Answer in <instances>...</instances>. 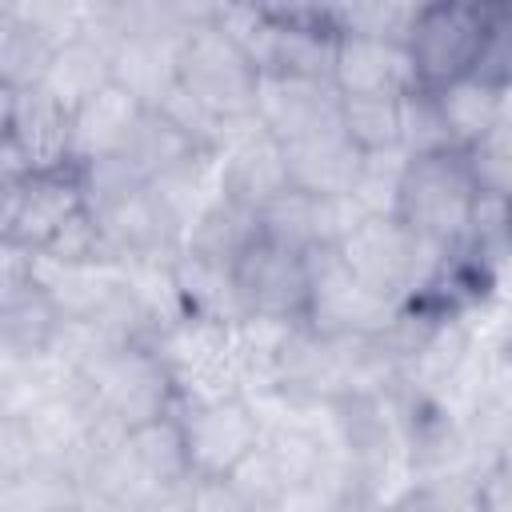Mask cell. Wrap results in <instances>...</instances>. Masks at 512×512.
Segmentation results:
<instances>
[{
	"label": "cell",
	"instance_id": "cell-1",
	"mask_svg": "<svg viewBox=\"0 0 512 512\" xmlns=\"http://www.w3.org/2000/svg\"><path fill=\"white\" fill-rule=\"evenodd\" d=\"M76 376L96 420L116 432H132L180 408L176 380L156 344H104Z\"/></svg>",
	"mask_w": 512,
	"mask_h": 512
},
{
	"label": "cell",
	"instance_id": "cell-2",
	"mask_svg": "<svg viewBox=\"0 0 512 512\" xmlns=\"http://www.w3.org/2000/svg\"><path fill=\"white\" fill-rule=\"evenodd\" d=\"M476 184L464 164V152H432V156H408L396 184V208L392 216L428 248L452 252L468 240L472 212H476Z\"/></svg>",
	"mask_w": 512,
	"mask_h": 512
},
{
	"label": "cell",
	"instance_id": "cell-3",
	"mask_svg": "<svg viewBox=\"0 0 512 512\" xmlns=\"http://www.w3.org/2000/svg\"><path fill=\"white\" fill-rule=\"evenodd\" d=\"M260 76L264 72L248 56V48L216 20V4L212 16L196 24L176 52V84L232 128L256 120Z\"/></svg>",
	"mask_w": 512,
	"mask_h": 512
},
{
	"label": "cell",
	"instance_id": "cell-4",
	"mask_svg": "<svg viewBox=\"0 0 512 512\" xmlns=\"http://www.w3.org/2000/svg\"><path fill=\"white\" fill-rule=\"evenodd\" d=\"M492 28V4L476 0H440V4H416L404 52L412 64V80L424 92H440L464 76L476 72L484 40Z\"/></svg>",
	"mask_w": 512,
	"mask_h": 512
},
{
	"label": "cell",
	"instance_id": "cell-5",
	"mask_svg": "<svg viewBox=\"0 0 512 512\" xmlns=\"http://www.w3.org/2000/svg\"><path fill=\"white\" fill-rule=\"evenodd\" d=\"M84 212L88 192L80 164H60L28 172L20 180H4V248L44 256Z\"/></svg>",
	"mask_w": 512,
	"mask_h": 512
},
{
	"label": "cell",
	"instance_id": "cell-6",
	"mask_svg": "<svg viewBox=\"0 0 512 512\" xmlns=\"http://www.w3.org/2000/svg\"><path fill=\"white\" fill-rule=\"evenodd\" d=\"M336 256L360 284L404 308L448 252H436L416 240L396 216H364L356 232L336 248Z\"/></svg>",
	"mask_w": 512,
	"mask_h": 512
},
{
	"label": "cell",
	"instance_id": "cell-7",
	"mask_svg": "<svg viewBox=\"0 0 512 512\" xmlns=\"http://www.w3.org/2000/svg\"><path fill=\"white\" fill-rule=\"evenodd\" d=\"M232 288L244 320L308 324L312 312V252L256 236L232 264Z\"/></svg>",
	"mask_w": 512,
	"mask_h": 512
},
{
	"label": "cell",
	"instance_id": "cell-8",
	"mask_svg": "<svg viewBox=\"0 0 512 512\" xmlns=\"http://www.w3.org/2000/svg\"><path fill=\"white\" fill-rule=\"evenodd\" d=\"M192 480L196 476H232L264 444V412L252 396H212L188 400L176 408Z\"/></svg>",
	"mask_w": 512,
	"mask_h": 512
},
{
	"label": "cell",
	"instance_id": "cell-9",
	"mask_svg": "<svg viewBox=\"0 0 512 512\" xmlns=\"http://www.w3.org/2000/svg\"><path fill=\"white\" fill-rule=\"evenodd\" d=\"M4 100V180L28 172L76 164L72 156V112L60 108L44 88L0 92Z\"/></svg>",
	"mask_w": 512,
	"mask_h": 512
},
{
	"label": "cell",
	"instance_id": "cell-10",
	"mask_svg": "<svg viewBox=\"0 0 512 512\" xmlns=\"http://www.w3.org/2000/svg\"><path fill=\"white\" fill-rule=\"evenodd\" d=\"M400 312V304L360 284L336 252H312V328L328 336H380Z\"/></svg>",
	"mask_w": 512,
	"mask_h": 512
},
{
	"label": "cell",
	"instance_id": "cell-11",
	"mask_svg": "<svg viewBox=\"0 0 512 512\" xmlns=\"http://www.w3.org/2000/svg\"><path fill=\"white\" fill-rule=\"evenodd\" d=\"M344 100L332 88V80L316 76H284V72H264L260 92H256V124L276 136L280 144L308 140L316 132L340 128Z\"/></svg>",
	"mask_w": 512,
	"mask_h": 512
},
{
	"label": "cell",
	"instance_id": "cell-12",
	"mask_svg": "<svg viewBox=\"0 0 512 512\" xmlns=\"http://www.w3.org/2000/svg\"><path fill=\"white\" fill-rule=\"evenodd\" d=\"M216 176H220V196L252 208L256 216L292 188L284 144L276 136H268L256 120L244 124L224 144V152L216 156Z\"/></svg>",
	"mask_w": 512,
	"mask_h": 512
},
{
	"label": "cell",
	"instance_id": "cell-13",
	"mask_svg": "<svg viewBox=\"0 0 512 512\" xmlns=\"http://www.w3.org/2000/svg\"><path fill=\"white\" fill-rule=\"evenodd\" d=\"M332 88L340 100H388L416 88L412 64L400 40L340 32L332 52Z\"/></svg>",
	"mask_w": 512,
	"mask_h": 512
},
{
	"label": "cell",
	"instance_id": "cell-14",
	"mask_svg": "<svg viewBox=\"0 0 512 512\" xmlns=\"http://www.w3.org/2000/svg\"><path fill=\"white\" fill-rule=\"evenodd\" d=\"M284 152H288L292 188L308 192V196H324V200L352 196L364 176V164H368V156L348 140L344 128H328L308 140L284 144Z\"/></svg>",
	"mask_w": 512,
	"mask_h": 512
},
{
	"label": "cell",
	"instance_id": "cell-15",
	"mask_svg": "<svg viewBox=\"0 0 512 512\" xmlns=\"http://www.w3.org/2000/svg\"><path fill=\"white\" fill-rule=\"evenodd\" d=\"M144 112L148 108L136 96H128L124 88H116V84L96 92L84 108L72 112V156H76V164L124 156V148L136 136Z\"/></svg>",
	"mask_w": 512,
	"mask_h": 512
},
{
	"label": "cell",
	"instance_id": "cell-16",
	"mask_svg": "<svg viewBox=\"0 0 512 512\" xmlns=\"http://www.w3.org/2000/svg\"><path fill=\"white\" fill-rule=\"evenodd\" d=\"M108 84H112V44L100 40V36H92V32H84V36H76V40H68V44L56 48V56H52L48 76H44L40 88L60 108L76 112L96 92H104Z\"/></svg>",
	"mask_w": 512,
	"mask_h": 512
},
{
	"label": "cell",
	"instance_id": "cell-17",
	"mask_svg": "<svg viewBox=\"0 0 512 512\" xmlns=\"http://www.w3.org/2000/svg\"><path fill=\"white\" fill-rule=\"evenodd\" d=\"M172 280H176L188 320H208V324H240L244 320L228 264H216L208 256L180 248V256L172 260Z\"/></svg>",
	"mask_w": 512,
	"mask_h": 512
},
{
	"label": "cell",
	"instance_id": "cell-18",
	"mask_svg": "<svg viewBox=\"0 0 512 512\" xmlns=\"http://www.w3.org/2000/svg\"><path fill=\"white\" fill-rule=\"evenodd\" d=\"M176 52L180 44L160 40H116L112 44V84L136 96L144 108H160L176 92Z\"/></svg>",
	"mask_w": 512,
	"mask_h": 512
},
{
	"label": "cell",
	"instance_id": "cell-19",
	"mask_svg": "<svg viewBox=\"0 0 512 512\" xmlns=\"http://www.w3.org/2000/svg\"><path fill=\"white\" fill-rule=\"evenodd\" d=\"M56 48L60 44L48 40L32 20H24L16 4L8 0L0 8V92L40 88Z\"/></svg>",
	"mask_w": 512,
	"mask_h": 512
},
{
	"label": "cell",
	"instance_id": "cell-20",
	"mask_svg": "<svg viewBox=\"0 0 512 512\" xmlns=\"http://www.w3.org/2000/svg\"><path fill=\"white\" fill-rule=\"evenodd\" d=\"M436 104L444 112V124L452 132V144L464 152L468 144H476L484 132H492L508 112H512V96L476 80V76H464L448 88L436 92Z\"/></svg>",
	"mask_w": 512,
	"mask_h": 512
},
{
	"label": "cell",
	"instance_id": "cell-21",
	"mask_svg": "<svg viewBox=\"0 0 512 512\" xmlns=\"http://www.w3.org/2000/svg\"><path fill=\"white\" fill-rule=\"evenodd\" d=\"M260 236V216L244 204H232L228 196H216L188 228L184 236V252L208 256L216 264H236V256Z\"/></svg>",
	"mask_w": 512,
	"mask_h": 512
},
{
	"label": "cell",
	"instance_id": "cell-22",
	"mask_svg": "<svg viewBox=\"0 0 512 512\" xmlns=\"http://www.w3.org/2000/svg\"><path fill=\"white\" fill-rule=\"evenodd\" d=\"M124 436H128V448L156 492H180L192 484V464H188V448H184V432H180L176 412L160 416L152 424H140Z\"/></svg>",
	"mask_w": 512,
	"mask_h": 512
},
{
	"label": "cell",
	"instance_id": "cell-23",
	"mask_svg": "<svg viewBox=\"0 0 512 512\" xmlns=\"http://www.w3.org/2000/svg\"><path fill=\"white\" fill-rule=\"evenodd\" d=\"M84 484L72 468L32 464L0 480V512H80Z\"/></svg>",
	"mask_w": 512,
	"mask_h": 512
},
{
	"label": "cell",
	"instance_id": "cell-24",
	"mask_svg": "<svg viewBox=\"0 0 512 512\" xmlns=\"http://www.w3.org/2000/svg\"><path fill=\"white\" fill-rule=\"evenodd\" d=\"M200 148L160 112V108H148L144 112V120H140V128H136V136L128 140V148H124V164L144 180V184H152L156 176H164V172H172L176 164H184V160H192Z\"/></svg>",
	"mask_w": 512,
	"mask_h": 512
},
{
	"label": "cell",
	"instance_id": "cell-25",
	"mask_svg": "<svg viewBox=\"0 0 512 512\" xmlns=\"http://www.w3.org/2000/svg\"><path fill=\"white\" fill-rule=\"evenodd\" d=\"M400 100L404 96H388V100H344L340 128L348 132V140L364 156L404 152V144H400Z\"/></svg>",
	"mask_w": 512,
	"mask_h": 512
},
{
	"label": "cell",
	"instance_id": "cell-26",
	"mask_svg": "<svg viewBox=\"0 0 512 512\" xmlns=\"http://www.w3.org/2000/svg\"><path fill=\"white\" fill-rule=\"evenodd\" d=\"M464 164L480 196L512 204V112L492 132H484L476 144L464 148Z\"/></svg>",
	"mask_w": 512,
	"mask_h": 512
},
{
	"label": "cell",
	"instance_id": "cell-27",
	"mask_svg": "<svg viewBox=\"0 0 512 512\" xmlns=\"http://www.w3.org/2000/svg\"><path fill=\"white\" fill-rule=\"evenodd\" d=\"M400 144H404V156H432V152H452L456 148L452 132L444 124V112L436 104V92L412 88L400 100Z\"/></svg>",
	"mask_w": 512,
	"mask_h": 512
},
{
	"label": "cell",
	"instance_id": "cell-28",
	"mask_svg": "<svg viewBox=\"0 0 512 512\" xmlns=\"http://www.w3.org/2000/svg\"><path fill=\"white\" fill-rule=\"evenodd\" d=\"M228 480H232L236 492L252 504V512H280L284 496L292 492V476L284 472V464H280L264 444H260Z\"/></svg>",
	"mask_w": 512,
	"mask_h": 512
},
{
	"label": "cell",
	"instance_id": "cell-29",
	"mask_svg": "<svg viewBox=\"0 0 512 512\" xmlns=\"http://www.w3.org/2000/svg\"><path fill=\"white\" fill-rule=\"evenodd\" d=\"M476 480L444 476V480H412L392 496V512H480Z\"/></svg>",
	"mask_w": 512,
	"mask_h": 512
},
{
	"label": "cell",
	"instance_id": "cell-30",
	"mask_svg": "<svg viewBox=\"0 0 512 512\" xmlns=\"http://www.w3.org/2000/svg\"><path fill=\"white\" fill-rule=\"evenodd\" d=\"M472 76L512 96V4H492V28Z\"/></svg>",
	"mask_w": 512,
	"mask_h": 512
},
{
	"label": "cell",
	"instance_id": "cell-31",
	"mask_svg": "<svg viewBox=\"0 0 512 512\" xmlns=\"http://www.w3.org/2000/svg\"><path fill=\"white\" fill-rule=\"evenodd\" d=\"M184 504L188 512H252V504L236 492L228 476H196L184 488Z\"/></svg>",
	"mask_w": 512,
	"mask_h": 512
},
{
	"label": "cell",
	"instance_id": "cell-32",
	"mask_svg": "<svg viewBox=\"0 0 512 512\" xmlns=\"http://www.w3.org/2000/svg\"><path fill=\"white\" fill-rule=\"evenodd\" d=\"M116 512H188V504H184V488H180V492H156L136 504H116Z\"/></svg>",
	"mask_w": 512,
	"mask_h": 512
},
{
	"label": "cell",
	"instance_id": "cell-33",
	"mask_svg": "<svg viewBox=\"0 0 512 512\" xmlns=\"http://www.w3.org/2000/svg\"><path fill=\"white\" fill-rule=\"evenodd\" d=\"M332 512H392V500H380V496H356V492H348Z\"/></svg>",
	"mask_w": 512,
	"mask_h": 512
}]
</instances>
